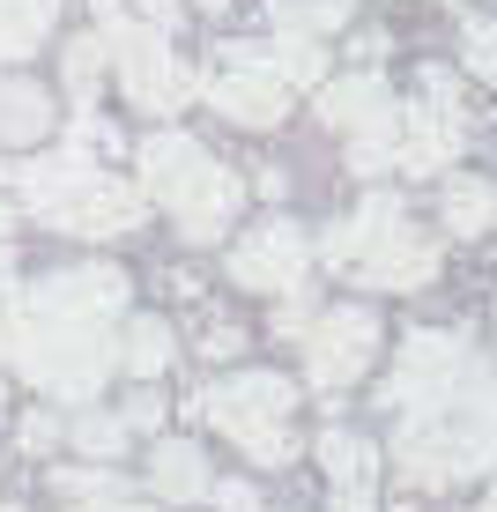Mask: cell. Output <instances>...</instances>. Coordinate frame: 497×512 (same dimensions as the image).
Wrapping results in <instances>:
<instances>
[{"label":"cell","mask_w":497,"mask_h":512,"mask_svg":"<svg viewBox=\"0 0 497 512\" xmlns=\"http://www.w3.org/2000/svg\"><path fill=\"white\" fill-rule=\"evenodd\" d=\"M475 386V357L460 334H408L401 357H394V379L379 386V409L394 416H431V409H453V394Z\"/></svg>","instance_id":"cell-8"},{"label":"cell","mask_w":497,"mask_h":512,"mask_svg":"<svg viewBox=\"0 0 497 512\" xmlns=\"http://www.w3.org/2000/svg\"><path fill=\"white\" fill-rule=\"evenodd\" d=\"M238 349H245V334L230 327V320H208L201 327V357H238Z\"/></svg>","instance_id":"cell-27"},{"label":"cell","mask_w":497,"mask_h":512,"mask_svg":"<svg viewBox=\"0 0 497 512\" xmlns=\"http://www.w3.org/2000/svg\"><path fill=\"white\" fill-rule=\"evenodd\" d=\"M201 97L216 104L230 127H275V119L290 112V90H282L275 75H260V67H216V75L201 82Z\"/></svg>","instance_id":"cell-14"},{"label":"cell","mask_w":497,"mask_h":512,"mask_svg":"<svg viewBox=\"0 0 497 512\" xmlns=\"http://www.w3.org/2000/svg\"><path fill=\"white\" fill-rule=\"evenodd\" d=\"M127 15H134V23H149V30H164V38H171V23H179V0H127Z\"/></svg>","instance_id":"cell-28"},{"label":"cell","mask_w":497,"mask_h":512,"mask_svg":"<svg viewBox=\"0 0 497 512\" xmlns=\"http://www.w3.org/2000/svg\"><path fill=\"white\" fill-rule=\"evenodd\" d=\"M8 238H15V201L0 193V245H8Z\"/></svg>","instance_id":"cell-31"},{"label":"cell","mask_w":497,"mask_h":512,"mask_svg":"<svg viewBox=\"0 0 497 512\" xmlns=\"http://www.w3.org/2000/svg\"><path fill=\"white\" fill-rule=\"evenodd\" d=\"M319 119H327L334 134H394V119H401V104H394V90H386L379 75H334V82H319Z\"/></svg>","instance_id":"cell-13"},{"label":"cell","mask_w":497,"mask_h":512,"mask_svg":"<svg viewBox=\"0 0 497 512\" xmlns=\"http://www.w3.org/2000/svg\"><path fill=\"white\" fill-rule=\"evenodd\" d=\"M15 438H23V453H52V446H60V423H52V416H23Z\"/></svg>","instance_id":"cell-29"},{"label":"cell","mask_w":497,"mask_h":512,"mask_svg":"<svg viewBox=\"0 0 497 512\" xmlns=\"http://www.w3.org/2000/svg\"><path fill=\"white\" fill-rule=\"evenodd\" d=\"M268 23H275V38H327V30H342L349 23V0H268Z\"/></svg>","instance_id":"cell-19"},{"label":"cell","mask_w":497,"mask_h":512,"mask_svg":"<svg viewBox=\"0 0 497 512\" xmlns=\"http://www.w3.org/2000/svg\"><path fill=\"white\" fill-rule=\"evenodd\" d=\"M60 490L75 505H112V498H127V483H119L112 468H60Z\"/></svg>","instance_id":"cell-24"},{"label":"cell","mask_w":497,"mask_h":512,"mask_svg":"<svg viewBox=\"0 0 497 512\" xmlns=\"http://www.w3.org/2000/svg\"><path fill=\"white\" fill-rule=\"evenodd\" d=\"M483 512H497V498H483Z\"/></svg>","instance_id":"cell-35"},{"label":"cell","mask_w":497,"mask_h":512,"mask_svg":"<svg viewBox=\"0 0 497 512\" xmlns=\"http://www.w3.org/2000/svg\"><path fill=\"white\" fill-rule=\"evenodd\" d=\"M15 186H23V208L38 223L67 238H127L141 216H149V201H141V186L112 179V171H97L82 149H52V156H30L23 171H8Z\"/></svg>","instance_id":"cell-2"},{"label":"cell","mask_w":497,"mask_h":512,"mask_svg":"<svg viewBox=\"0 0 497 512\" xmlns=\"http://www.w3.org/2000/svg\"><path fill=\"white\" fill-rule=\"evenodd\" d=\"M75 446L90 453V461H119V446H127V423H119L112 409H90V416H75Z\"/></svg>","instance_id":"cell-23"},{"label":"cell","mask_w":497,"mask_h":512,"mask_svg":"<svg viewBox=\"0 0 497 512\" xmlns=\"http://www.w3.org/2000/svg\"><path fill=\"white\" fill-rule=\"evenodd\" d=\"M438 216H446L453 238H483V231H490V186H483V179H460V171H453Z\"/></svg>","instance_id":"cell-21"},{"label":"cell","mask_w":497,"mask_h":512,"mask_svg":"<svg viewBox=\"0 0 497 512\" xmlns=\"http://www.w3.org/2000/svg\"><path fill=\"white\" fill-rule=\"evenodd\" d=\"M119 423H127V431H156V423H164V401H156V394H134V409L119 416Z\"/></svg>","instance_id":"cell-30"},{"label":"cell","mask_w":497,"mask_h":512,"mask_svg":"<svg viewBox=\"0 0 497 512\" xmlns=\"http://www.w3.org/2000/svg\"><path fill=\"white\" fill-rule=\"evenodd\" d=\"M149 490L164 505H201L208 490H216V475H208L201 461V446L193 438H156V453H149Z\"/></svg>","instance_id":"cell-16"},{"label":"cell","mask_w":497,"mask_h":512,"mask_svg":"<svg viewBox=\"0 0 497 512\" xmlns=\"http://www.w3.org/2000/svg\"><path fill=\"white\" fill-rule=\"evenodd\" d=\"M475 409H483V416L497 423V386H475Z\"/></svg>","instance_id":"cell-33"},{"label":"cell","mask_w":497,"mask_h":512,"mask_svg":"<svg viewBox=\"0 0 497 512\" xmlns=\"http://www.w3.org/2000/svg\"><path fill=\"white\" fill-rule=\"evenodd\" d=\"M171 357H179V334H171L164 320H134L127 342H119V372H134V379L171 372Z\"/></svg>","instance_id":"cell-20"},{"label":"cell","mask_w":497,"mask_h":512,"mask_svg":"<svg viewBox=\"0 0 497 512\" xmlns=\"http://www.w3.org/2000/svg\"><path fill=\"white\" fill-rule=\"evenodd\" d=\"M490 223H497V193H490Z\"/></svg>","instance_id":"cell-34"},{"label":"cell","mask_w":497,"mask_h":512,"mask_svg":"<svg viewBox=\"0 0 497 512\" xmlns=\"http://www.w3.org/2000/svg\"><path fill=\"white\" fill-rule=\"evenodd\" d=\"M193 409L216 423L223 438H238L245 461H260V468H282V461L297 453V431H290L297 386H290V379H275V372H230V379L208 386Z\"/></svg>","instance_id":"cell-6"},{"label":"cell","mask_w":497,"mask_h":512,"mask_svg":"<svg viewBox=\"0 0 497 512\" xmlns=\"http://www.w3.org/2000/svg\"><path fill=\"white\" fill-rule=\"evenodd\" d=\"M104 45H97V30L90 38H75L67 45V97H75V112H97V90H104Z\"/></svg>","instance_id":"cell-22"},{"label":"cell","mask_w":497,"mask_h":512,"mask_svg":"<svg viewBox=\"0 0 497 512\" xmlns=\"http://www.w3.org/2000/svg\"><path fill=\"white\" fill-rule=\"evenodd\" d=\"M52 134V97L23 75H0V141L8 149H30V141Z\"/></svg>","instance_id":"cell-17"},{"label":"cell","mask_w":497,"mask_h":512,"mask_svg":"<svg viewBox=\"0 0 497 512\" xmlns=\"http://www.w3.org/2000/svg\"><path fill=\"white\" fill-rule=\"evenodd\" d=\"M0 357L60 401H97V386L119 372V334L97 320H60L30 305L15 275H0Z\"/></svg>","instance_id":"cell-1"},{"label":"cell","mask_w":497,"mask_h":512,"mask_svg":"<svg viewBox=\"0 0 497 512\" xmlns=\"http://www.w3.org/2000/svg\"><path fill=\"white\" fill-rule=\"evenodd\" d=\"M75 512H156V505H127V498H112V505H75Z\"/></svg>","instance_id":"cell-32"},{"label":"cell","mask_w":497,"mask_h":512,"mask_svg":"<svg viewBox=\"0 0 497 512\" xmlns=\"http://www.w3.org/2000/svg\"><path fill=\"white\" fill-rule=\"evenodd\" d=\"M52 23H60V0H0V60H30Z\"/></svg>","instance_id":"cell-18"},{"label":"cell","mask_w":497,"mask_h":512,"mask_svg":"<svg viewBox=\"0 0 497 512\" xmlns=\"http://www.w3.org/2000/svg\"><path fill=\"white\" fill-rule=\"evenodd\" d=\"M97 45H104V60L119 67V82H127L134 112H149V119L186 112V97H193L186 60H171L164 30L134 23V15H127V0H97Z\"/></svg>","instance_id":"cell-7"},{"label":"cell","mask_w":497,"mask_h":512,"mask_svg":"<svg viewBox=\"0 0 497 512\" xmlns=\"http://www.w3.org/2000/svg\"><path fill=\"white\" fill-rule=\"evenodd\" d=\"M305 275H312V238L297 231V223H282V216L230 245V282H245V290H260V297H297Z\"/></svg>","instance_id":"cell-11"},{"label":"cell","mask_w":497,"mask_h":512,"mask_svg":"<svg viewBox=\"0 0 497 512\" xmlns=\"http://www.w3.org/2000/svg\"><path fill=\"white\" fill-rule=\"evenodd\" d=\"M386 164H394V134H357L349 141V171H357V179H379Z\"/></svg>","instance_id":"cell-26"},{"label":"cell","mask_w":497,"mask_h":512,"mask_svg":"<svg viewBox=\"0 0 497 512\" xmlns=\"http://www.w3.org/2000/svg\"><path fill=\"white\" fill-rule=\"evenodd\" d=\"M460 82L446 75V67H423L416 82V104L394 119V164L416 171V179H431V171H453L460 141H468V127H460Z\"/></svg>","instance_id":"cell-9"},{"label":"cell","mask_w":497,"mask_h":512,"mask_svg":"<svg viewBox=\"0 0 497 512\" xmlns=\"http://www.w3.org/2000/svg\"><path fill=\"white\" fill-rule=\"evenodd\" d=\"M460 52H468V67L483 82H497V23L490 15H468V30H460Z\"/></svg>","instance_id":"cell-25"},{"label":"cell","mask_w":497,"mask_h":512,"mask_svg":"<svg viewBox=\"0 0 497 512\" xmlns=\"http://www.w3.org/2000/svg\"><path fill=\"white\" fill-rule=\"evenodd\" d=\"M30 305L60 312V320H97V327H112L119 312H127V275H119L112 260H82V268H60V275L30 282Z\"/></svg>","instance_id":"cell-12"},{"label":"cell","mask_w":497,"mask_h":512,"mask_svg":"<svg viewBox=\"0 0 497 512\" xmlns=\"http://www.w3.org/2000/svg\"><path fill=\"white\" fill-rule=\"evenodd\" d=\"M371 357H379V320H371V305H334L305 327V379L327 386V394L357 386L371 372Z\"/></svg>","instance_id":"cell-10"},{"label":"cell","mask_w":497,"mask_h":512,"mask_svg":"<svg viewBox=\"0 0 497 512\" xmlns=\"http://www.w3.org/2000/svg\"><path fill=\"white\" fill-rule=\"evenodd\" d=\"M334 275L364 282V290H423L438 275V245L416 231V216L394 201V193H371L357 201V216L334 223L327 238L312 245Z\"/></svg>","instance_id":"cell-4"},{"label":"cell","mask_w":497,"mask_h":512,"mask_svg":"<svg viewBox=\"0 0 497 512\" xmlns=\"http://www.w3.org/2000/svg\"><path fill=\"white\" fill-rule=\"evenodd\" d=\"M141 201H164L171 223H179L193 245H216L245 208V179L230 164H216L193 134L156 127L141 141Z\"/></svg>","instance_id":"cell-3"},{"label":"cell","mask_w":497,"mask_h":512,"mask_svg":"<svg viewBox=\"0 0 497 512\" xmlns=\"http://www.w3.org/2000/svg\"><path fill=\"white\" fill-rule=\"evenodd\" d=\"M497 453V423L483 409H431V416H401L394 431V468L416 490H453L468 475H483Z\"/></svg>","instance_id":"cell-5"},{"label":"cell","mask_w":497,"mask_h":512,"mask_svg":"<svg viewBox=\"0 0 497 512\" xmlns=\"http://www.w3.org/2000/svg\"><path fill=\"white\" fill-rule=\"evenodd\" d=\"M319 468L334 483V512H371V498H379V446L364 431H327L319 438Z\"/></svg>","instance_id":"cell-15"}]
</instances>
